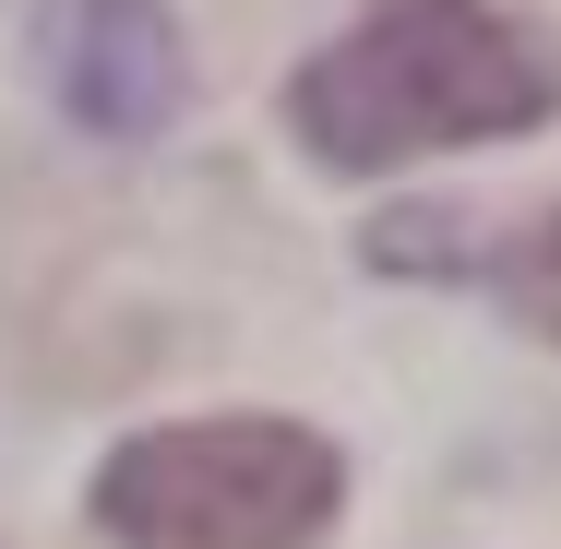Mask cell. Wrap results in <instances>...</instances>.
<instances>
[{"label": "cell", "mask_w": 561, "mask_h": 549, "mask_svg": "<svg viewBox=\"0 0 561 549\" xmlns=\"http://www.w3.org/2000/svg\"><path fill=\"white\" fill-rule=\"evenodd\" d=\"M538 119H561V36L502 0H370L287 84V131L346 180L454 144H514Z\"/></svg>", "instance_id": "cell-1"}, {"label": "cell", "mask_w": 561, "mask_h": 549, "mask_svg": "<svg viewBox=\"0 0 561 549\" xmlns=\"http://www.w3.org/2000/svg\"><path fill=\"white\" fill-rule=\"evenodd\" d=\"M346 466L299 419H180L96 466V526L119 549H311Z\"/></svg>", "instance_id": "cell-2"}, {"label": "cell", "mask_w": 561, "mask_h": 549, "mask_svg": "<svg viewBox=\"0 0 561 549\" xmlns=\"http://www.w3.org/2000/svg\"><path fill=\"white\" fill-rule=\"evenodd\" d=\"M36 60H48V96L108 144H156L192 96L180 0H36Z\"/></svg>", "instance_id": "cell-3"}, {"label": "cell", "mask_w": 561, "mask_h": 549, "mask_svg": "<svg viewBox=\"0 0 561 549\" xmlns=\"http://www.w3.org/2000/svg\"><path fill=\"white\" fill-rule=\"evenodd\" d=\"M490 275H502V299H514V311L561 346V204L526 227V239H502V251H490Z\"/></svg>", "instance_id": "cell-4"}]
</instances>
